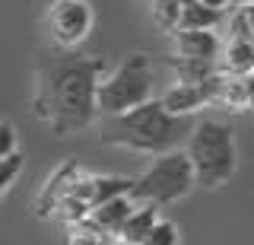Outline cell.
Returning a JSON list of instances; mask_svg holds the SVG:
<instances>
[{
    "instance_id": "cell-1",
    "label": "cell",
    "mask_w": 254,
    "mask_h": 245,
    "mask_svg": "<svg viewBox=\"0 0 254 245\" xmlns=\"http://www.w3.org/2000/svg\"><path fill=\"white\" fill-rule=\"evenodd\" d=\"M108 64L102 58H89L79 51H64L45 58L35 70V89H32V112L45 121L51 134L89 131L95 124V86L105 77Z\"/></svg>"
},
{
    "instance_id": "cell-2",
    "label": "cell",
    "mask_w": 254,
    "mask_h": 245,
    "mask_svg": "<svg viewBox=\"0 0 254 245\" xmlns=\"http://www.w3.org/2000/svg\"><path fill=\"white\" fill-rule=\"evenodd\" d=\"M190 128H194L190 118L165 112L159 99H146L121 115H108V121L99 128V140L111 147H124L130 153L159 156L181 147Z\"/></svg>"
},
{
    "instance_id": "cell-3",
    "label": "cell",
    "mask_w": 254,
    "mask_h": 245,
    "mask_svg": "<svg viewBox=\"0 0 254 245\" xmlns=\"http://www.w3.org/2000/svg\"><path fill=\"white\" fill-rule=\"evenodd\" d=\"M188 160L194 172V188H219L235 175V131L226 121L203 118L188 134Z\"/></svg>"
},
{
    "instance_id": "cell-4",
    "label": "cell",
    "mask_w": 254,
    "mask_h": 245,
    "mask_svg": "<svg viewBox=\"0 0 254 245\" xmlns=\"http://www.w3.org/2000/svg\"><path fill=\"white\" fill-rule=\"evenodd\" d=\"M153 77L156 61L149 54H127L115 70H105V77L95 86V112L99 115H121L140 102L153 99Z\"/></svg>"
},
{
    "instance_id": "cell-5",
    "label": "cell",
    "mask_w": 254,
    "mask_h": 245,
    "mask_svg": "<svg viewBox=\"0 0 254 245\" xmlns=\"http://www.w3.org/2000/svg\"><path fill=\"white\" fill-rule=\"evenodd\" d=\"M194 188V172H190V160L185 150H169V153H159L153 165H149L143 175L133 178L130 197L133 204H153V207H165V204L181 201L185 194H190Z\"/></svg>"
},
{
    "instance_id": "cell-6",
    "label": "cell",
    "mask_w": 254,
    "mask_h": 245,
    "mask_svg": "<svg viewBox=\"0 0 254 245\" xmlns=\"http://www.w3.org/2000/svg\"><path fill=\"white\" fill-rule=\"evenodd\" d=\"M92 3L89 0H54L48 6V29L64 51H76L92 32Z\"/></svg>"
},
{
    "instance_id": "cell-7",
    "label": "cell",
    "mask_w": 254,
    "mask_h": 245,
    "mask_svg": "<svg viewBox=\"0 0 254 245\" xmlns=\"http://www.w3.org/2000/svg\"><path fill=\"white\" fill-rule=\"evenodd\" d=\"M216 67H219V74H229V77H245L254 70V32H251L248 19H245L242 6L229 19V35L222 38Z\"/></svg>"
},
{
    "instance_id": "cell-8",
    "label": "cell",
    "mask_w": 254,
    "mask_h": 245,
    "mask_svg": "<svg viewBox=\"0 0 254 245\" xmlns=\"http://www.w3.org/2000/svg\"><path fill=\"white\" fill-rule=\"evenodd\" d=\"M219 70L213 77H206L203 83H172L169 89L159 96L165 112L172 115H181V118H190L197 112V108L203 105H213V99H216V86H219Z\"/></svg>"
},
{
    "instance_id": "cell-9",
    "label": "cell",
    "mask_w": 254,
    "mask_h": 245,
    "mask_svg": "<svg viewBox=\"0 0 254 245\" xmlns=\"http://www.w3.org/2000/svg\"><path fill=\"white\" fill-rule=\"evenodd\" d=\"M83 165L79 163H61L58 169L51 172V175H48V181L42 185V191H38V197H35V213L42 220H51V213H54V207H58V204L64 201V197L70 194V188L76 185V178L83 175Z\"/></svg>"
},
{
    "instance_id": "cell-10",
    "label": "cell",
    "mask_w": 254,
    "mask_h": 245,
    "mask_svg": "<svg viewBox=\"0 0 254 245\" xmlns=\"http://www.w3.org/2000/svg\"><path fill=\"white\" fill-rule=\"evenodd\" d=\"M172 38H175V58L216 64L222 38L213 29H178V32H172Z\"/></svg>"
},
{
    "instance_id": "cell-11",
    "label": "cell",
    "mask_w": 254,
    "mask_h": 245,
    "mask_svg": "<svg viewBox=\"0 0 254 245\" xmlns=\"http://www.w3.org/2000/svg\"><path fill=\"white\" fill-rule=\"evenodd\" d=\"M133 210V201L130 197H111V201H102L95 204V207L89 210V217H86V223L95 226L99 233L105 236H118V229H121V223L127 220V213Z\"/></svg>"
},
{
    "instance_id": "cell-12",
    "label": "cell",
    "mask_w": 254,
    "mask_h": 245,
    "mask_svg": "<svg viewBox=\"0 0 254 245\" xmlns=\"http://www.w3.org/2000/svg\"><path fill=\"white\" fill-rule=\"evenodd\" d=\"M156 220H159V207H153V204H133V210L127 213V220L121 223L115 239L121 245H140Z\"/></svg>"
},
{
    "instance_id": "cell-13",
    "label": "cell",
    "mask_w": 254,
    "mask_h": 245,
    "mask_svg": "<svg viewBox=\"0 0 254 245\" xmlns=\"http://www.w3.org/2000/svg\"><path fill=\"white\" fill-rule=\"evenodd\" d=\"M222 22H226V10H213V6H203V3H188V6H181L178 29H213L216 32Z\"/></svg>"
},
{
    "instance_id": "cell-14",
    "label": "cell",
    "mask_w": 254,
    "mask_h": 245,
    "mask_svg": "<svg viewBox=\"0 0 254 245\" xmlns=\"http://www.w3.org/2000/svg\"><path fill=\"white\" fill-rule=\"evenodd\" d=\"M133 178L127 175H89V207L102 201H111V197H124L130 191Z\"/></svg>"
},
{
    "instance_id": "cell-15",
    "label": "cell",
    "mask_w": 254,
    "mask_h": 245,
    "mask_svg": "<svg viewBox=\"0 0 254 245\" xmlns=\"http://www.w3.org/2000/svg\"><path fill=\"white\" fill-rule=\"evenodd\" d=\"M165 64H169L175 74H178V83H203L206 77L216 74V64H210V61H185V58H165Z\"/></svg>"
},
{
    "instance_id": "cell-16",
    "label": "cell",
    "mask_w": 254,
    "mask_h": 245,
    "mask_svg": "<svg viewBox=\"0 0 254 245\" xmlns=\"http://www.w3.org/2000/svg\"><path fill=\"white\" fill-rule=\"evenodd\" d=\"M149 13H153V22L159 32H175L181 19V3L178 0H149Z\"/></svg>"
},
{
    "instance_id": "cell-17",
    "label": "cell",
    "mask_w": 254,
    "mask_h": 245,
    "mask_svg": "<svg viewBox=\"0 0 254 245\" xmlns=\"http://www.w3.org/2000/svg\"><path fill=\"white\" fill-rule=\"evenodd\" d=\"M118 239L115 236H105V233H99L95 226H89L83 220V223H73L67 229V245H115Z\"/></svg>"
},
{
    "instance_id": "cell-18",
    "label": "cell",
    "mask_w": 254,
    "mask_h": 245,
    "mask_svg": "<svg viewBox=\"0 0 254 245\" xmlns=\"http://www.w3.org/2000/svg\"><path fill=\"white\" fill-rule=\"evenodd\" d=\"M140 245H178V226L169 223V220H156Z\"/></svg>"
},
{
    "instance_id": "cell-19",
    "label": "cell",
    "mask_w": 254,
    "mask_h": 245,
    "mask_svg": "<svg viewBox=\"0 0 254 245\" xmlns=\"http://www.w3.org/2000/svg\"><path fill=\"white\" fill-rule=\"evenodd\" d=\"M19 172H22V156L19 153H10L6 160H0V197L10 191V185L19 178Z\"/></svg>"
},
{
    "instance_id": "cell-20",
    "label": "cell",
    "mask_w": 254,
    "mask_h": 245,
    "mask_svg": "<svg viewBox=\"0 0 254 245\" xmlns=\"http://www.w3.org/2000/svg\"><path fill=\"white\" fill-rule=\"evenodd\" d=\"M10 153H16V128L0 121V160H6Z\"/></svg>"
},
{
    "instance_id": "cell-21",
    "label": "cell",
    "mask_w": 254,
    "mask_h": 245,
    "mask_svg": "<svg viewBox=\"0 0 254 245\" xmlns=\"http://www.w3.org/2000/svg\"><path fill=\"white\" fill-rule=\"evenodd\" d=\"M242 92H245V112H254V70L242 77Z\"/></svg>"
},
{
    "instance_id": "cell-22",
    "label": "cell",
    "mask_w": 254,
    "mask_h": 245,
    "mask_svg": "<svg viewBox=\"0 0 254 245\" xmlns=\"http://www.w3.org/2000/svg\"><path fill=\"white\" fill-rule=\"evenodd\" d=\"M197 3H203V6H213V10H226V6H232L229 0H197Z\"/></svg>"
},
{
    "instance_id": "cell-23",
    "label": "cell",
    "mask_w": 254,
    "mask_h": 245,
    "mask_svg": "<svg viewBox=\"0 0 254 245\" xmlns=\"http://www.w3.org/2000/svg\"><path fill=\"white\" fill-rule=\"evenodd\" d=\"M245 10V19H248V26H251V32H254V3L251 6H242Z\"/></svg>"
},
{
    "instance_id": "cell-24",
    "label": "cell",
    "mask_w": 254,
    "mask_h": 245,
    "mask_svg": "<svg viewBox=\"0 0 254 245\" xmlns=\"http://www.w3.org/2000/svg\"><path fill=\"white\" fill-rule=\"evenodd\" d=\"M254 0H232V6H251Z\"/></svg>"
},
{
    "instance_id": "cell-25",
    "label": "cell",
    "mask_w": 254,
    "mask_h": 245,
    "mask_svg": "<svg viewBox=\"0 0 254 245\" xmlns=\"http://www.w3.org/2000/svg\"><path fill=\"white\" fill-rule=\"evenodd\" d=\"M178 3H181V6H188V3H197V0H178Z\"/></svg>"
},
{
    "instance_id": "cell-26",
    "label": "cell",
    "mask_w": 254,
    "mask_h": 245,
    "mask_svg": "<svg viewBox=\"0 0 254 245\" xmlns=\"http://www.w3.org/2000/svg\"><path fill=\"white\" fill-rule=\"evenodd\" d=\"M229 3H232V0H229Z\"/></svg>"
}]
</instances>
